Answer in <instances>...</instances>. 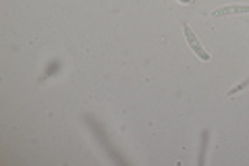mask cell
Segmentation results:
<instances>
[{"label": "cell", "instance_id": "obj_1", "mask_svg": "<svg viewBox=\"0 0 249 166\" xmlns=\"http://www.w3.org/2000/svg\"><path fill=\"white\" fill-rule=\"evenodd\" d=\"M183 34H185L187 44H189V48L193 50V54H196L197 58H201V60H210V52L204 48V46H201V42L197 39V36L193 34V29H191L189 23H183Z\"/></svg>", "mask_w": 249, "mask_h": 166}, {"label": "cell", "instance_id": "obj_2", "mask_svg": "<svg viewBox=\"0 0 249 166\" xmlns=\"http://www.w3.org/2000/svg\"><path fill=\"white\" fill-rule=\"evenodd\" d=\"M232 15H249V4H229L212 11V17H232Z\"/></svg>", "mask_w": 249, "mask_h": 166}, {"label": "cell", "instance_id": "obj_3", "mask_svg": "<svg viewBox=\"0 0 249 166\" xmlns=\"http://www.w3.org/2000/svg\"><path fill=\"white\" fill-rule=\"evenodd\" d=\"M208 137H210V131H204V146H201V154H199V164L206 162V148H208Z\"/></svg>", "mask_w": 249, "mask_h": 166}]
</instances>
